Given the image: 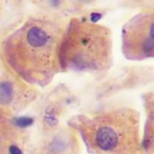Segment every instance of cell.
Here are the masks:
<instances>
[{"mask_svg": "<svg viewBox=\"0 0 154 154\" xmlns=\"http://www.w3.org/2000/svg\"><path fill=\"white\" fill-rule=\"evenodd\" d=\"M65 29L49 20H29L5 40L2 57L29 85L45 87L62 72L60 48Z\"/></svg>", "mask_w": 154, "mask_h": 154, "instance_id": "obj_1", "label": "cell"}, {"mask_svg": "<svg viewBox=\"0 0 154 154\" xmlns=\"http://www.w3.org/2000/svg\"><path fill=\"white\" fill-rule=\"evenodd\" d=\"M69 125L90 154H147L138 111L129 107L74 116Z\"/></svg>", "mask_w": 154, "mask_h": 154, "instance_id": "obj_2", "label": "cell"}, {"mask_svg": "<svg viewBox=\"0 0 154 154\" xmlns=\"http://www.w3.org/2000/svg\"><path fill=\"white\" fill-rule=\"evenodd\" d=\"M113 60L110 29L79 18L69 22L60 48L62 72L104 73L111 69Z\"/></svg>", "mask_w": 154, "mask_h": 154, "instance_id": "obj_3", "label": "cell"}, {"mask_svg": "<svg viewBox=\"0 0 154 154\" xmlns=\"http://www.w3.org/2000/svg\"><path fill=\"white\" fill-rule=\"evenodd\" d=\"M122 52L131 61H142L154 56V13L143 11L123 25L121 33Z\"/></svg>", "mask_w": 154, "mask_h": 154, "instance_id": "obj_4", "label": "cell"}, {"mask_svg": "<svg viewBox=\"0 0 154 154\" xmlns=\"http://www.w3.org/2000/svg\"><path fill=\"white\" fill-rule=\"evenodd\" d=\"M33 87L23 81L8 66L0 54V113H19L34 101Z\"/></svg>", "mask_w": 154, "mask_h": 154, "instance_id": "obj_5", "label": "cell"}, {"mask_svg": "<svg viewBox=\"0 0 154 154\" xmlns=\"http://www.w3.org/2000/svg\"><path fill=\"white\" fill-rule=\"evenodd\" d=\"M26 135L12 119L0 114V154H24Z\"/></svg>", "mask_w": 154, "mask_h": 154, "instance_id": "obj_6", "label": "cell"}, {"mask_svg": "<svg viewBox=\"0 0 154 154\" xmlns=\"http://www.w3.org/2000/svg\"><path fill=\"white\" fill-rule=\"evenodd\" d=\"M39 3L50 6H57L62 0H38Z\"/></svg>", "mask_w": 154, "mask_h": 154, "instance_id": "obj_7", "label": "cell"}]
</instances>
